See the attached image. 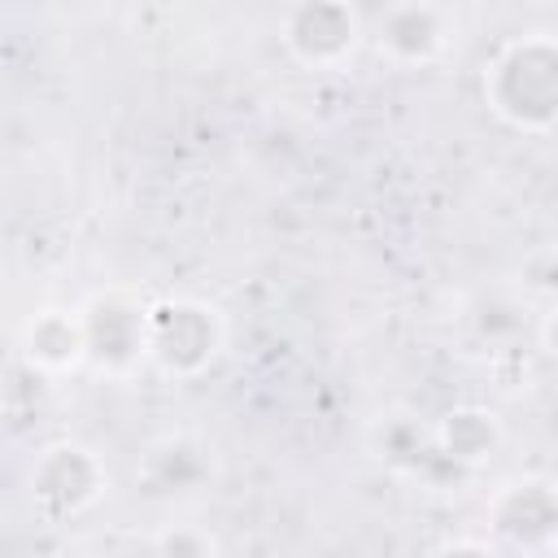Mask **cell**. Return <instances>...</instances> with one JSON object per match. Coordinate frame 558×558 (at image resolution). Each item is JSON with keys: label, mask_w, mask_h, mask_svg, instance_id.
<instances>
[{"label": "cell", "mask_w": 558, "mask_h": 558, "mask_svg": "<svg viewBox=\"0 0 558 558\" xmlns=\"http://www.w3.org/2000/svg\"><path fill=\"white\" fill-rule=\"evenodd\" d=\"M214 344L218 331L201 305L170 301L144 314V357L166 371H196L205 357H214Z\"/></svg>", "instance_id": "cell-1"}, {"label": "cell", "mask_w": 558, "mask_h": 558, "mask_svg": "<svg viewBox=\"0 0 558 558\" xmlns=\"http://www.w3.org/2000/svg\"><path fill=\"white\" fill-rule=\"evenodd\" d=\"M96 462L87 449L78 445H57L48 449V458L39 462L35 475V493L52 514H74L78 506H87L96 497Z\"/></svg>", "instance_id": "cell-2"}, {"label": "cell", "mask_w": 558, "mask_h": 558, "mask_svg": "<svg viewBox=\"0 0 558 558\" xmlns=\"http://www.w3.org/2000/svg\"><path fill=\"white\" fill-rule=\"evenodd\" d=\"M288 39H292V48H296L305 61L327 65V61H336L340 52L353 48V39H357L353 13L340 9V4H305V9L292 13V35H288Z\"/></svg>", "instance_id": "cell-3"}, {"label": "cell", "mask_w": 558, "mask_h": 558, "mask_svg": "<svg viewBox=\"0 0 558 558\" xmlns=\"http://www.w3.org/2000/svg\"><path fill=\"white\" fill-rule=\"evenodd\" d=\"M26 353H31L35 362L65 366V362H74V357L83 353V331H78V323L61 318V314H44V318L31 327V336H26Z\"/></svg>", "instance_id": "cell-4"}, {"label": "cell", "mask_w": 558, "mask_h": 558, "mask_svg": "<svg viewBox=\"0 0 558 558\" xmlns=\"http://www.w3.org/2000/svg\"><path fill=\"white\" fill-rule=\"evenodd\" d=\"M401 22H410V31H397L384 22V35H379V44H388L397 57L414 61L440 44V13L436 9H401Z\"/></svg>", "instance_id": "cell-5"}, {"label": "cell", "mask_w": 558, "mask_h": 558, "mask_svg": "<svg viewBox=\"0 0 558 558\" xmlns=\"http://www.w3.org/2000/svg\"><path fill=\"white\" fill-rule=\"evenodd\" d=\"M497 440V427H493V414H475V410H462V414H449L445 423V449L453 458H484Z\"/></svg>", "instance_id": "cell-6"}, {"label": "cell", "mask_w": 558, "mask_h": 558, "mask_svg": "<svg viewBox=\"0 0 558 558\" xmlns=\"http://www.w3.org/2000/svg\"><path fill=\"white\" fill-rule=\"evenodd\" d=\"M161 558H214V541L196 527H170L161 532Z\"/></svg>", "instance_id": "cell-7"}, {"label": "cell", "mask_w": 558, "mask_h": 558, "mask_svg": "<svg viewBox=\"0 0 558 558\" xmlns=\"http://www.w3.org/2000/svg\"><path fill=\"white\" fill-rule=\"evenodd\" d=\"M436 558H488L480 545H449V549H440Z\"/></svg>", "instance_id": "cell-8"}]
</instances>
